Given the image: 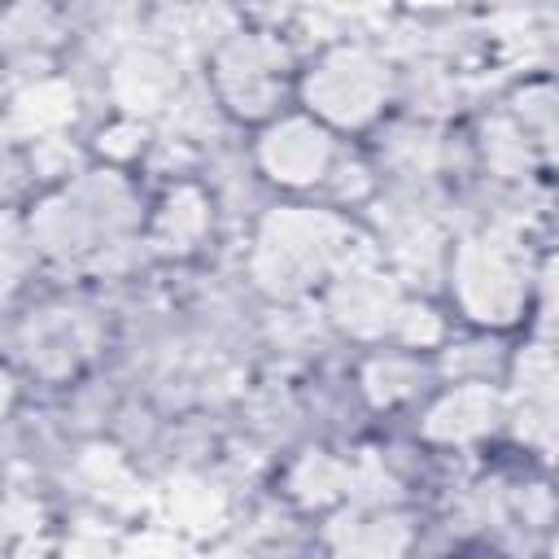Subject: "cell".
Returning <instances> with one entry per match:
<instances>
[{
	"label": "cell",
	"mask_w": 559,
	"mask_h": 559,
	"mask_svg": "<svg viewBox=\"0 0 559 559\" xmlns=\"http://www.w3.org/2000/svg\"><path fill=\"white\" fill-rule=\"evenodd\" d=\"M367 258L354 223L332 205H275L258 218L249 275L266 297H301L323 288L336 271Z\"/></svg>",
	"instance_id": "obj_1"
},
{
	"label": "cell",
	"mask_w": 559,
	"mask_h": 559,
	"mask_svg": "<svg viewBox=\"0 0 559 559\" xmlns=\"http://www.w3.org/2000/svg\"><path fill=\"white\" fill-rule=\"evenodd\" d=\"M140 227V201L122 170L100 166L83 170L57 192L39 197L26 218L31 253H44L52 262H87L100 249L127 240Z\"/></svg>",
	"instance_id": "obj_2"
},
{
	"label": "cell",
	"mask_w": 559,
	"mask_h": 559,
	"mask_svg": "<svg viewBox=\"0 0 559 559\" xmlns=\"http://www.w3.org/2000/svg\"><path fill=\"white\" fill-rule=\"evenodd\" d=\"M450 297L476 328H515L533 306V266L515 236L472 231L450 249Z\"/></svg>",
	"instance_id": "obj_3"
},
{
	"label": "cell",
	"mask_w": 559,
	"mask_h": 559,
	"mask_svg": "<svg viewBox=\"0 0 559 559\" xmlns=\"http://www.w3.org/2000/svg\"><path fill=\"white\" fill-rule=\"evenodd\" d=\"M297 96L301 109L332 131H362L384 118L393 100V70L367 44H332L301 70Z\"/></svg>",
	"instance_id": "obj_4"
},
{
	"label": "cell",
	"mask_w": 559,
	"mask_h": 559,
	"mask_svg": "<svg viewBox=\"0 0 559 559\" xmlns=\"http://www.w3.org/2000/svg\"><path fill=\"white\" fill-rule=\"evenodd\" d=\"M210 83L227 114L245 122H271L288 87V52L262 31H236L214 48Z\"/></svg>",
	"instance_id": "obj_5"
},
{
	"label": "cell",
	"mask_w": 559,
	"mask_h": 559,
	"mask_svg": "<svg viewBox=\"0 0 559 559\" xmlns=\"http://www.w3.org/2000/svg\"><path fill=\"white\" fill-rule=\"evenodd\" d=\"M253 162L275 188L310 192V188H328V179L341 162V144H336V131L306 109L301 114H275L258 131Z\"/></svg>",
	"instance_id": "obj_6"
},
{
	"label": "cell",
	"mask_w": 559,
	"mask_h": 559,
	"mask_svg": "<svg viewBox=\"0 0 559 559\" xmlns=\"http://www.w3.org/2000/svg\"><path fill=\"white\" fill-rule=\"evenodd\" d=\"M406 301L411 297L397 288V280L389 271H380L371 258L349 262L345 271H336L323 284V310H328V319L345 336H354V341H393Z\"/></svg>",
	"instance_id": "obj_7"
},
{
	"label": "cell",
	"mask_w": 559,
	"mask_h": 559,
	"mask_svg": "<svg viewBox=\"0 0 559 559\" xmlns=\"http://www.w3.org/2000/svg\"><path fill=\"white\" fill-rule=\"evenodd\" d=\"M507 419V389L493 384L489 376H467L441 389L424 415H419V437L441 450H463L485 437H493Z\"/></svg>",
	"instance_id": "obj_8"
},
{
	"label": "cell",
	"mask_w": 559,
	"mask_h": 559,
	"mask_svg": "<svg viewBox=\"0 0 559 559\" xmlns=\"http://www.w3.org/2000/svg\"><path fill=\"white\" fill-rule=\"evenodd\" d=\"M96 319L87 314V310H79V306H39V310H31V319L22 323V332H17V345H22V354H26V362H31V371H39V376H70V371H79L87 358H92V349H96Z\"/></svg>",
	"instance_id": "obj_9"
},
{
	"label": "cell",
	"mask_w": 559,
	"mask_h": 559,
	"mask_svg": "<svg viewBox=\"0 0 559 559\" xmlns=\"http://www.w3.org/2000/svg\"><path fill=\"white\" fill-rule=\"evenodd\" d=\"M323 542L336 555H402L411 546V520L384 502H354L328 520Z\"/></svg>",
	"instance_id": "obj_10"
},
{
	"label": "cell",
	"mask_w": 559,
	"mask_h": 559,
	"mask_svg": "<svg viewBox=\"0 0 559 559\" xmlns=\"http://www.w3.org/2000/svg\"><path fill=\"white\" fill-rule=\"evenodd\" d=\"M210 231V197L197 183H175L162 192L148 218V245L166 258H188Z\"/></svg>",
	"instance_id": "obj_11"
},
{
	"label": "cell",
	"mask_w": 559,
	"mask_h": 559,
	"mask_svg": "<svg viewBox=\"0 0 559 559\" xmlns=\"http://www.w3.org/2000/svg\"><path fill=\"white\" fill-rule=\"evenodd\" d=\"M507 114L533 144L537 162L546 170H559V79H528L511 87Z\"/></svg>",
	"instance_id": "obj_12"
},
{
	"label": "cell",
	"mask_w": 559,
	"mask_h": 559,
	"mask_svg": "<svg viewBox=\"0 0 559 559\" xmlns=\"http://www.w3.org/2000/svg\"><path fill=\"white\" fill-rule=\"evenodd\" d=\"M354 472L345 459H336L332 450H306L293 467H288V498L306 511H328L341 507L345 498H354Z\"/></svg>",
	"instance_id": "obj_13"
},
{
	"label": "cell",
	"mask_w": 559,
	"mask_h": 559,
	"mask_svg": "<svg viewBox=\"0 0 559 559\" xmlns=\"http://www.w3.org/2000/svg\"><path fill=\"white\" fill-rule=\"evenodd\" d=\"M476 148H480L485 170L498 175V179H528L533 170H542L533 144L524 140V131L515 127V118H511L507 109L480 122V140H476Z\"/></svg>",
	"instance_id": "obj_14"
},
{
	"label": "cell",
	"mask_w": 559,
	"mask_h": 559,
	"mask_svg": "<svg viewBox=\"0 0 559 559\" xmlns=\"http://www.w3.org/2000/svg\"><path fill=\"white\" fill-rule=\"evenodd\" d=\"M419 376H424L419 371V358L406 354V345H402V349L371 354L362 362V371H358V384H362V393H367L371 406H397V402L415 397Z\"/></svg>",
	"instance_id": "obj_15"
},
{
	"label": "cell",
	"mask_w": 559,
	"mask_h": 559,
	"mask_svg": "<svg viewBox=\"0 0 559 559\" xmlns=\"http://www.w3.org/2000/svg\"><path fill=\"white\" fill-rule=\"evenodd\" d=\"M170 92V70L148 57V52H131L127 61H118V96L127 100V109H148Z\"/></svg>",
	"instance_id": "obj_16"
},
{
	"label": "cell",
	"mask_w": 559,
	"mask_h": 559,
	"mask_svg": "<svg viewBox=\"0 0 559 559\" xmlns=\"http://www.w3.org/2000/svg\"><path fill=\"white\" fill-rule=\"evenodd\" d=\"M533 319L537 336H559V249L533 266Z\"/></svg>",
	"instance_id": "obj_17"
},
{
	"label": "cell",
	"mask_w": 559,
	"mask_h": 559,
	"mask_svg": "<svg viewBox=\"0 0 559 559\" xmlns=\"http://www.w3.org/2000/svg\"><path fill=\"white\" fill-rule=\"evenodd\" d=\"M441 336H445V323H441V314L432 310V306H424V301H406V310H402V323H397V345H406V349H432V345H441Z\"/></svg>",
	"instance_id": "obj_18"
},
{
	"label": "cell",
	"mask_w": 559,
	"mask_h": 559,
	"mask_svg": "<svg viewBox=\"0 0 559 559\" xmlns=\"http://www.w3.org/2000/svg\"><path fill=\"white\" fill-rule=\"evenodd\" d=\"M546 550H550V555H559V533H555V537L546 542Z\"/></svg>",
	"instance_id": "obj_19"
}]
</instances>
